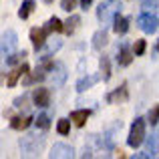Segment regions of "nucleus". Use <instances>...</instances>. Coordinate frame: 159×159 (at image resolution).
<instances>
[{"label": "nucleus", "instance_id": "nucleus-1", "mask_svg": "<svg viewBox=\"0 0 159 159\" xmlns=\"http://www.w3.org/2000/svg\"><path fill=\"white\" fill-rule=\"evenodd\" d=\"M145 141V121L143 119H135V123L131 125V133H129V147H139Z\"/></svg>", "mask_w": 159, "mask_h": 159}, {"label": "nucleus", "instance_id": "nucleus-2", "mask_svg": "<svg viewBox=\"0 0 159 159\" xmlns=\"http://www.w3.org/2000/svg\"><path fill=\"white\" fill-rule=\"evenodd\" d=\"M137 24H139V28L143 32L151 34V32H155L159 28V18L155 14H151V12H143V14L137 16Z\"/></svg>", "mask_w": 159, "mask_h": 159}, {"label": "nucleus", "instance_id": "nucleus-3", "mask_svg": "<svg viewBox=\"0 0 159 159\" xmlns=\"http://www.w3.org/2000/svg\"><path fill=\"white\" fill-rule=\"evenodd\" d=\"M44 145V137H39V135H26L20 139V149L24 153H36L40 151Z\"/></svg>", "mask_w": 159, "mask_h": 159}, {"label": "nucleus", "instance_id": "nucleus-4", "mask_svg": "<svg viewBox=\"0 0 159 159\" xmlns=\"http://www.w3.org/2000/svg\"><path fill=\"white\" fill-rule=\"evenodd\" d=\"M52 77H51V83H52V87L54 89H61L62 85H65V81H66V66L62 65V62H57V65L52 66Z\"/></svg>", "mask_w": 159, "mask_h": 159}, {"label": "nucleus", "instance_id": "nucleus-5", "mask_svg": "<svg viewBox=\"0 0 159 159\" xmlns=\"http://www.w3.org/2000/svg\"><path fill=\"white\" fill-rule=\"evenodd\" d=\"M18 44V36H16L14 30H4L2 34V54L6 57V52H12Z\"/></svg>", "mask_w": 159, "mask_h": 159}, {"label": "nucleus", "instance_id": "nucleus-6", "mask_svg": "<svg viewBox=\"0 0 159 159\" xmlns=\"http://www.w3.org/2000/svg\"><path fill=\"white\" fill-rule=\"evenodd\" d=\"M47 32H48V28H32L30 30V40H32V47H34L36 51H40V48L44 47V43H47Z\"/></svg>", "mask_w": 159, "mask_h": 159}, {"label": "nucleus", "instance_id": "nucleus-7", "mask_svg": "<svg viewBox=\"0 0 159 159\" xmlns=\"http://www.w3.org/2000/svg\"><path fill=\"white\" fill-rule=\"evenodd\" d=\"M32 101H34L36 107H48L51 105V91L48 89H36L34 93H32Z\"/></svg>", "mask_w": 159, "mask_h": 159}, {"label": "nucleus", "instance_id": "nucleus-8", "mask_svg": "<svg viewBox=\"0 0 159 159\" xmlns=\"http://www.w3.org/2000/svg\"><path fill=\"white\" fill-rule=\"evenodd\" d=\"M73 155H75L73 147L65 143H54L51 149V157H73Z\"/></svg>", "mask_w": 159, "mask_h": 159}, {"label": "nucleus", "instance_id": "nucleus-9", "mask_svg": "<svg viewBox=\"0 0 159 159\" xmlns=\"http://www.w3.org/2000/svg\"><path fill=\"white\" fill-rule=\"evenodd\" d=\"M113 30H115L117 34H125V32L129 30V20L123 18L121 14H115L113 16Z\"/></svg>", "mask_w": 159, "mask_h": 159}, {"label": "nucleus", "instance_id": "nucleus-10", "mask_svg": "<svg viewBox=\"0 0 159 159\" xmlns=\"http://www.w3.org/2000/svg\"><path fill=\"white\" fill-rule=\"evenodd\" d=\"M107 40H109L107 28H101V30H97V32H95V36H93V47L97 48V51H101V48L107 44Z\"/></svg>", "mask_w": 159, "mask_h": 159}, {"label": "nucleus", "instance_id": "nucleus-11", "mask_svg": "<svg viewBox=\"0 0 159 159\" xmlns=\"http://www.w3.org/2000/svg\"><path fill=\"white\" fill-rule=\"evenodd\" d=\"M91 113L87 111V109H77V111L70 113V121H75V125L77 127H83V125L87 123V119H89Z\"/></svg>", "mask_w": 159, "mask_h": 159}, {"label": "nucleus", "instance_id": "nucleus-12", "mask_svg": "<svg viewBox=\"0 0 159 159\" xmlns=\"http://www.w3.org/2000/svg\"><path fill=\"white\" fill-rule=\"evenodd\" d=\"M26 73H28V65H26V62H22V66H20V69H16V70H12V73H10V77H8L6 85H8V87H14L16 81H18L22 75H26Z\"/></svg>", "mask_w": 159, "mask_h": 159}, {"label": "nucleus", "instance_id": "nucleus-13", "mask_svg": "<svg viewBox=\"0 0 159 159\" xmlns=\"http://www.w3.org/2000/svg\"><path fill=\"white\" fill-rule=\"evenodd\" d=\"M99 79H101V77H97V75H93V77H83L81 81L77 83V91H79V93H85V91L91 89V87H93Z\"/></svg>", "mask_w": 159, "mask_h": 159}, {"label": "nucleus", "instance_id": "nucleus-14", "mask_svg": "<svg viewBox=\"0 0 159 159\" xmlns=\"http://www.w3.org/2000/svg\"><path fill=\"white\" fill-rule=\"evenodd\" d=\"M97 16H99V20H101V22H105V24L111 20V8H109V2H101V4H99Z\"/></svg>", "mask_w": 159, "mask_h": 159}, {"label": "nucleus", "instance_id": "nucleus-15", "mask_svg": "<svg viewBox=\"0 0 159 159\" xmlns=\"http://www.w3.org/2000/svg\"><path fill=\"white\" fill-rule=\"evenodd\" d=\"M117 61H119V65L121 66H127V65H131V61H133V52L129 51V47H121V52H119V58H117Z\"/></svg>", "mask_w": 159, "mask_h": 159}, {"label": "nucleus", "instance_id": "nucleus-16", "mask_svg": "<svg viewBox=\"0 0 159 159\" xmlns=\"http://www.w3.org/2000/svg\"><path fill=\"white\" fill-rule=\"evenodd\" d=\"M81 24V16H77V14H73L69 20L65 22V32L66 34H73L75 30H77V26Z\"/></svg>", "mask_w": 159, "mask_h": 159}, {"label": "nucleus", "instance_id": "nucleus-17", "mask_svg": "<svg viewBox=\"0 0 159 159\" xmlns=\"http://www.w3.org/2000/svg\"><path fill=\"white\" fill-rule=\"evenodd\" d=\"M32 117H26V119H20V117H16V119H12V123H10V127L12 129H16V131H20V129H26L28 125L32 123Z\"/></svg>", "mask_w": 159, "mask_h": 159}, {"label": "nucleus", "instance_id": "nucleus-18", "mask_svg": "<svg viewBox=\"0 0 159 159\" xmlns=\"http://www.w3.org/2000/svg\"><path fill=\"white\" fill-rule=\"evenodd\" d=\"M99 65H101V70H103V81H109L111 79V62H109V57H101Z\"/></svg>", "mask_w": 159, "mask_h": 159}, {"label": "nucleus", "instance_id": "nucleus-19", "mask_svg": "<svg viewBox=\"0 0 159 159\" xmlns=\"http://www.w3.org/2000/svg\"><path fill=\"white\" fill-rule=\"evenodd\" d=\"M32 10H34V2H32V0H26V2H24L22 6H20L18 16H20L22 20H26V18H28V14H30Z\"/></svg>", "mask_w": 159, "mask_h": 159}, {"label": "nucleus", "instance_id": "nucleus-20", "mask_svg": "<svg viewBox=\"0 0 159 159\" xmlns=\"http://www.w3.org/2000/svg\"><path fill=\"white\" fill-rule=\"evenodd\" d=\"M127 99V85H121V89H117L113 95H109V101H125Z\"/></svg>", "mask_w": 159, "mask_h": 159}, {"label": "nucleus", "instance_id": "nucleus-21", "mask_svg": "<svg viewBox=\"0 0 159 159\" xmlns=\"http://www.w3.org/2000/svg\"><path fill=\"white\" fill-rule=\"evenodd\" d=\"M48 32H62V30H65V22H61V20H58L57 18V16H54V18H51V20H48Z\"/></svg>", "mask_w": 159, "mask_h": 159}, {"label": "nucleus", "instance_id": "nucleus-22", "mask_svg": "<svg viewBox=\"0 0 159 159\" xmlns=\"http://www.w3.org/2000/svg\"><path fill=\"white\" fill-rule=\"evenodd\" d=\"M57 131L61 133V135H69V131H70V121L69 119H61L57 123Z\"/></svg>", "mask_w": 159, "mask_h": 159}, {"label": "nucleus", "instance_id": "nucleus-23", "mask_svg": "<svg viewBox=\"0 0 159 159\" xmlns=\"http://www.w3.org/2000/svg\"><path fill=\"white\" fill-rule=\"evenodd\" d=\"M34 123H36V127H40V129H48L51 127V121H48L47 115H39V119H34Z\"/></svg>", "mask_w": 159, "mask_h": 159}, {"label": "nucleus", "instance_id": "nucleus-24", "mask_svg": "<svg viewBox=\"0 0 159 159\" xmlns=\"http://www.w3.org/2000/svg\"><path fill=\"white\" fill-rule=\"evenodd\" d=\"M149 123H151V125L159 123V105H155L151 109V113H149Z\"/></svg>", "mask_w": 159, "mask_h": 159}, {"label": "nucleus", "instance_id": "nucleus-25", "mask_svg": "<svg viewBox=\"0 0 159 159\" xmlns=\"http://www.w3.org/2000/svg\"><path fill=\"white\" fill-rule=\"evenodd\" d=\"M157 4H159V0H143V10L145 12H151V10H155V8H157Z\"/></svg>", "mask_w": 159, "mask_h": 159}, {"label": "nucleus", "instance_id": "nucleus-26", "mask_svg": "<svg viewBox=\"0 0 159 159\" xmlns=\"http://www.w3.org/2000/svg\"><path fill=\"white\" fill-rule=\"evenodd\" d=\"M145 47H147V44H145V40H137L135 47H133V52L139 57V54H143V52H145Z\"/></svg>", "mask_w": 159, "mask_h": 159}, {"label": "nucleus", "instance_id": "nucleus-27", "mask_svg": "<svg viewBox=\"0 0 159 159\" xmlns=\"http://www.w3.org/2000/svg\"><path fill=\"white\" fill-rule=\"evenodd\" d=\"M75 6H77V0H62V2H61V8L66 10V12H70Z\"/></svg>", "mask_w": 159, "mask_h": 159}, {"label": "nucleus", "instance_id": "nucleus-28", "mask_svg": "<svg viewBox=\"0 0 159 159\" xmlns=\"http://www.w3.org/2000/svg\"><path fill=\"white\" fill-rule=\"evenodd\" d=\"M58 48H61V40H54V43L48 44V51H47V54H44V57H51V54H52L54 51H58Z\"/></svg>", "mask_w": 159, "mask_h": 159}, {"label": "nucleus", "instance_id": "nucleus-29", "mask_svg": "<svg viewBox=\"0 0 159 159\" xmlns=\"http://www.w3.org/2000/svg\"><path fill=\"white\" fill-rule=\"evenodd\" d=\"M22 57H26V52H22V54H12V57L6 58V62H8V65H16V62H18Z\"/></svg>", "mask_w": 159, "mask_h": 159}, {"label": "nucleus", "instance_id": "nucleus-30", "mask_svg": "<svg viewBox=\"0 0 159 159\" xmlns=\"http://www.w3.org/2000/svg\"><path fill=\"white\" fill-rule=\"evenodd\" d=\"M24 103H26V97H18V99L14 101V105H16V107H24Z\"/></svg>", "mask_w": 159, "mask_h": 159}, {"label": "nucleus", "instance_id": "nucleus-31", "mask_svg": "<svg viewBox=\"0 0 159 159\" xmlns=\"http://www.w3.org/2000/svg\"><path fill=\"white\" fill-rule=\"evenodd\" d=\"M91 2H93V0H81V8H83V10H87V8L91 6Z\"/></svg>", "mask_w": 159, "mask_h": 159}, {"label": "nucleus", "instance_id": "nucleus-32", "mask_svg": "<svg viewBox=\"0 0 159 159\" xmlns=\"http://www.w3.org/2000/svg\"><path fill=\"white\" fill-rule=\"evenodd\" d=\"M43 2H47V4H48V2H52V0H43Z\"/></svg>", "mask_w": 159, "mask_h": 159}, {"label": "nucleus", "instance_id": "nucleus-33", "mask_svg": "<svg viewBox=\"0 0 159 159\" xmlns=\"http://www.w3.org/2000/svg\"><path fill=\"white\" fill-rule=\"evenodd\" d=\"M157 51H159V40H157Z\"/></svg>", "mask_w": 159, "mask_h": 159}]
</instances>
